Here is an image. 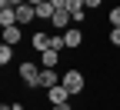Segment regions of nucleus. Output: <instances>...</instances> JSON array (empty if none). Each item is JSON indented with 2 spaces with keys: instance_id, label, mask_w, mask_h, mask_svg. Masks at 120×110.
<instances>
[{
  "instance_id": "obj_14",
  "label": "nucleus",
  "mask_w": 120,
  "mask_h": 110,
  "mask_svg": "<svg viewBox=\"0 0 120 110\" xmlns=\"http://www.w3.org/2000/svg\"><path fill=\"white\" fill-rule=\"evenodd\" d=\"M50 47H53V50H67V43H64V34H53V37H50Z\"/></svg>"
},
{
  "instance_id": "obj_11",
  "label": "nucleus",
  "mask_w": 120,
  "mask_h": 110,
  "mask_svg": "<svg viewBox=\"0 0 120 110\" xmlns=\"http://www.w3.org/2000/svg\"><path fill=\"white\" fill-rule=\"evenodd\" d=\"M50 37H53V34H34V50H37V53L50 50Z\"/></svg>"
},
{
  "instance_id": "obj_16",
  "label": "nucleus",
  "mask_w": 120,
  "mask_h": 110,
  "mask_svg": "<svg viewBox=\"0 0 120 110\" xmlns=\"http://www.w3.org/2000/svg\"><path fill=\"white\" fill-rule=\"evenodd\" d=\"M110 27H120V7L110 10Z\"/></svg>"
},
{
  "instance_id": "obj_17",
  "label": "nucleus",
  "mask_w": 120,
  "mask_h": 110,
  "mask_svg": "<svg viewBox=\"0 0 120 110\" xmlns=\"http://www.w3.org/2000/svg\"><path fill=\"white\" fill-rule=\"evenodd\" d=\"M110 43H113V47H120V27H113V30H110Z\"/></svg>"
},
{
  "instance_id": "obj_4",
  "label": "nucleus",
  "mask_w": 120,
  "mask_h": 110,
  "mask_svg": "<svg viewBox=\"0 0 120 110\" xmlns=\"http://www.w3.org/2000/svg\"><path fill=\"white\" fill-rule=\"evenodd\" d=\"M50 23H53V30H70V23H73V13H70L67 7H60V10L53 13V20H50Z\"/></svg>"
},
{
  "instance_id": "obj_6",
  "label": "nucleus",
  "mask_w": 120,
  "mask_h": 110,
  "mask_svg": "<svg viewBox=\"0 0 120 110\" xmlns=\"http://www.w3.org/2000/svg\"><path fill=\"white\" fill-rule=\"evenodd\" d=\"M64 43H67V50H77V47L83 43V30H64Z\"/></svg>"
},
{
  "instance_id": "obj_9",
  "label": "nucleus",
  "mask_w": 120,
  "mask_h": 110,
  "mask_svg": "<svg viewBox=\"0 0 120 110\" xmlns=\"http://www.w3.org/2000/svg\"><path fill=\"white\" fill-rule=\"evenodd\" d=\"M0 27H17V7H0Z\"/></svg>"
},
{
  "instance_id": "obj_20",
  "label": "nucleus",
  "mask_w": 120,
  "mask_h": 110,
  "mask_svg": "<svg viewBox=\"0 0 120 110\" xmlns=\"http://www.w3.org/2000/svg\"><path fill=\"white\" fill-rule=\"evenodd\" d=\"M53 110H70V103H57V107H53Z\"/></svg>"
},
{
  "instance_id": "obj_5",
  "label": "nucleus",
  "mask_w": 120,
  "mask_h": 110,
  "mask_svg": "<svg viewBox=\"0 0 120 110\" xmlns=\"http://www.w3.org/2000/svg\"><path fill=\"white\" fill-rule=\"evenodd\" d=\"M34 17H37V7H34V4H20V7H17V27L30 23Z\"/></svg>"
},
{
  "instance_id": "obj_3",
  "label": "nucleus",
  "mask_w": 120,
  "mask_h": 110,
  "mask_svg": "<svg viewBox=\"0 0 120 110\" xmlns=\"http://www.w3.org/2000/svg\"><path fill=\"white\" fill-rule=\"evenodd\" d=\"M70 97H73V93H70L64 83H57V87H50V90H47V100H50L53 107H57V103H67Z\"/></svg>"
},
{
  "instance_id": "obj_12",
  "label": "nucleus",
  "mask_w": 120,
  "mask_h": 110,
  "mask_svg": "<svg viewBox=\"0 0 120 110\" xmlns=\"http://www.w3.org/2000/svg\"><path fill=\"white\" fill-rule=\"evenodd\" d=\"M4 43H20V27H4Z\"/></svg>"
},
{
  "instance_id": "obj_7",
  "label": "nucleus",
  "mask_w": 120,
  "mask_h": 110,
  "mask_svg": "<svg viewBox=\"0 0 120 110\" xmlns=\"http://www.w3.org/2000/svg\"><path fill=\"white\" fill-rule=\"evenodd\" d=\"M57 60H60V50H53V47H50V50H43V53H40V67H43V70H53V67H57Z\"/></svg>"
},
{
  "instance_id": "obj_1",
  "label": "nucleus",
  "mask_w": 120,
  "mask_h": 110,
  "mask_svg": "<svg viewBox=\"0 0 120 110\" xmlns=\"http://www.w3.org/2000/svg\"><path fill=\"white\" fill-rule=\"evenodd\" d=\"M40 70H43V67H37L34 60H23V64H20V80L30 83V87H37V83H40Z\"/></svg>"
},
{
  "instance_id": "obj_18",
  "label": "nucleus",
  "mask_w": 120,
  "mask_h": 110,
  "mask_svg": "<svg viewBox=\"0 0 120 110\" xmlns=\"http://www.w3.org/2000/svg\"><path fill=\"white\" fill-rule=\"evenodd\" d=\"M103 0H83V7H100Z\"/></svg>"
},
{
  "instance_id": "obj_21",
  "label": "nucleus",
  "mask_w": 120,
  "mask_h": 110,
  "mask_svg": "<svg viewBox=\"0 0 120 110\" xmlns=\"http://www.w3.org/2000/svg\"><path fill=\"white\" fill-rule=\"evenodd\" d=\"M27 4H34V7H37V4H47V0H27Z\"/></svg>"
},
{
  "instance_id": "obj_10",
  "label": "nucleus",
  "mask_w": 120,
  "mask_h": 110,
  "mask_svg": "<svg viewBox=\"0 0 120 110\" xmlns=\"http://www.w3.org/2000/svg\"><path fill=\"white\" fill-rule=\"evenodd\" d=\"M53 13H57V7L50 4V0L47 4H37V20H53Z\"/></svg>"
},
{
  "instance_id": "obj_8",
  "label": "nucleus",
  "mask_w": 120,
  "mask_h": 110,
  "mask_svg": "<svg viewBox=\"0 0 120 110\" xmlns=\"http://www.w3.org/2000/svg\"><path fill=\"white\" fill-rule=\"evenodd\" d=\"M57 83H60V73H57V70H40V83H37V87L50 90V87H57Z\"/></svg>"
},
{
  "instance_id": "obj_13",
  "label": "nucleus",
  "mask_w": 120,
  "mask_h": 110,
  "mask_svg": "<svg viewBox=\"0 0 120 110\" xmlns=\"http://www.w3.org/2000/svg\"><path fill=\"white\" fill-rule=\"evenodd\" d=\"M10 60H13V47H10V43H4V47H0V64L7 67Z\"/></svg>"
},
{
  "instance_id": "obj_2",
  "label": "nucleus",
  "mask_w": 120,
  "mask_h": 110,
  "mask_svg": "<svg viewBox=\"0 0 120 110\" xmlns=\"http://www.w3.org/2000/svg\"><path fill=\"white\" fill-rule=\"evenodd\" d=\"M60 83H64V87H67L70 93H80L87 80H83V73H80V70H67V73H64V80H60Z\"/></svg>"
},
{
  "instance_id": "obj_19",
  "label": "nucleus",
  "mask_w": 120,
  "mask_h": 110,
  "mask_svg": "<svg viewBox=\"0 0 120 110\" xmlns=\"http://www.w3.org/2000/svg\"><path fill=\"white\" fill-rule=\"evenodd\" d=\"M50 4H53V7L60 10V7H67V0H50Z\"/></svg>"
},
{
  "instance_id": "obj_15",
  "label": "nucleus",
  "mask_w": 120,
  "mask_h": 110,
  "mask_svg": "<svg viewBox=\"0 0 120 110\" xmlns=\"http://www.w3.org/2000/svg\"><path fill=\"white\" fill-rule=\"evenodd\" d=\"M67 10H70V13H77V10H83V0H67Z\"/></svg>"
}]
</instances>
